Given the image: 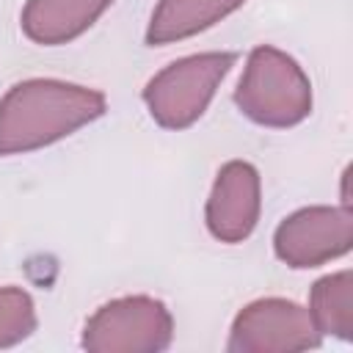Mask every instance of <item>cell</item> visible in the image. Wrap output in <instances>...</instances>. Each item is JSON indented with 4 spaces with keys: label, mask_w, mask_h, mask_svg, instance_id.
Listing matches in <instances>:
<instances>
[{
    "label": "cell",
    "mask_w": 353,
    "mask_h": 353,
    "mask_svg": "<svg viewBox=\"0 0 353 353\" xmlns=\"http://www.w3.org/2000/svg\"><path fill=\"white\" fill-rule=\"evenodd\" d=\"M102 91L55 77L14 83L0 97V157L28 154L58 143L105 116Z\"/></svg>",
    "instance_id": "1"
},
{
    "label": "cell",
    "mask_w": 353,
    "mask_h": 353,
    "mask_svg": "<svg viewBox=\"0 0 353 353\" xmlns=\"http://www.w3.org/2000/svg\"><path fill=\"white\" fill-rule=\"evenodd\" d=\"M312 80L292 55L273 44L248 52L234 88V105L248 121L287 130L312 113Z\"/></svg>",
    "instance_id": "2"
},
{
    "label": "cell",
    "mask_w": 353,
    "mask_h": 353,
    "mask_svg": "<svg viewBox=\"0 0 353 353\" xmlns=\"http://www.w3.org/2000/svg\"><path fill=\"white\" fill-rule=\"evenodd\" d=\"M234 61L237 52H196L171 61L143 85L149 116L163 130H185L196 124Z\"/></svg>",
    "instance_id": "3"
},
{
    "label": "cell",
    "mask_w": 353,
    "mask_h": 353,
    "mask_svg": "<svg viewBox=\"0 0 353 353\" xmlns=\"http://www.w3.org/2000/svg\"><path fill=\"white\" fill-rule=\"evenodd\" d=\"M174 339V317L160 298L121 295L102 303L83 325L91 353H160Z\"/></svg>",
    "instance_id": "4"
},
{
    "label": "cell",
    "mask_w": 353,
    "mask_h": 353,
    "mask_svg": "<svg viewBox=\"0 0 353 353\" xmlns=\"http://www.w3.org/2000/svg\"><path fill=\"white\" fill-rule=\"evenodd\" d=\"M323 342L306 306L290 298H256L245 303L229 328V353H292Z\"/></svg>",
    "instance_id": "5"
},
{
    "label": "cell",
    "mask_w": 353,
    "mask_h": 353,
    "mask_svg": "<svg viewBox=\"0 0 353 353\" xmlns=\"http://www.w3.org/2000/svg\"><path fill=\"white\" fill-rule=\"evenodd\" d=\"M353 248V210L350 207H301L290 212L273 232L276 256L295 270L320 268L345 256Z\"/></svg>",
    "instance_id": "6"
},
{
    "label": "cell",
    "mask_w": 353,
    "mask_h": 353,
    "mask_svg": "<svg viewBox=\"0 0 353 353\" xmlns=\"http://www.w3.org/2000/svg\"><path fill=\"white\" fill-rule=\"evenodd\" d=\"M262 212V179L259 171L248 160H229L218 168L204 221L215 240L221 243H243L259 223Z\"/></svg>",
    "instance_id": "7"
},
{
    "label": "cell",
    "mask_w": 353,
    "mask_h": 353,
    "mask_svg": "<svg viewBox=\"0 0 353 353\" xmlns=\"http://www.w3.org/2000/svg\"><path fill=\"white\" fill-rule=\"evenodd\" d=\"M113 3L116 0H28L19 14V28L33 44H69L83 36Z\"/></svg>",
    "instance_id": "8"
},
{
    "label": "cell",
    "mask_w": 353,
    "mask_h": 353,
    "mask_svg": "<svg viewBox=\"0 0 353 353\" xmlns=\"http://www.w3.org/2000/svg\"><path fill=\"white\" fill-rule=\"evenodd\" d=\"M243 6L245 0H157L146 28V44L163 47L190 39Z\"/></svg>",
    "instance_id": "9"
},
{
    "label": "cell",
    "mask_w": 353,
    "mask_h": 353,
    "mask_svg": "<svg viewBox=\"0 0 353 353\" xmlns=\"http://www.w3.org/2000/svg\"><path fill=\"white\" fill-rule=\"evenodd\" d=\"M309 314L323 336H336L342 342L353 339V273L336 270L312 284Z\"/></svg>",
    "instance_id": "10"
},
{
    "label": "cell",
    "mask_w": 353,
    "mask_h": 353,
    "mask_svg": "<svg viewBox=\"0 0 353 353\" xmlns=\"http://www.w3.org/2000/svg\"><path fill=\"white\" fill-rule=\"evenodd\" d=\"M39 325L36 303L22 287H0V350L25 342Z\"/></svg>",
    "instance_id": "11"
}]
</instances>
